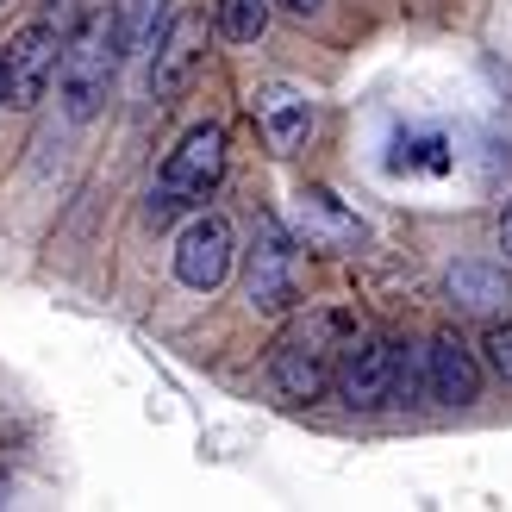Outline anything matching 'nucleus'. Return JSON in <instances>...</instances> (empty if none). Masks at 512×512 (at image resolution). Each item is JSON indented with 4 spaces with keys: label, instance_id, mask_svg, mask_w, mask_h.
<instances>
[{
    "label": "nucleus",
    "instance_id": "f257e3e1",
    "mask_svg": "<svg viewBox=\"0 0 512 512\" xmlns=\"http://www.w3.org/2000/svg\"><path fill=\"white\" fill-rule=\"evenodd\" d=\"M356 338V319L344 306H313L306 319H294L281 331V344L269 350V375L288 400H319L331 394V375H338V356Z\"/></svg>",
    "mask_w": 512,
    "mask_h": 512
},
{
    "label": "nucleus",
    "instance_id": "f03ea898",
    "mask_svg": "<svg viewBox=\"0 0 512 512\" xmlns=\"http://www.w3.org/2000/svg\"><path fill=\"white\" fill-rule=\"evenodd\" d=\"M125 63L119 50V19H113V0H88L75 38L63 44V63H57V94H63V113L75 125H88L100 107H107V88Z\"/></svg>",
    "mask_w": 512,
    "mask_h": 512
},
{
    "label": "nucleus",
    "instance_id": "7ed1b4c3",
    "mask_svg": "<svg viewBox=\"0 0 512 512\" xmlns=\"http://www.w3.org/2000/svg\"><path fill=\"white\" fill-rule=\"evenodd\" d=\"M225 175V132L219 125H194V132L169 150V163L157 175V188H150V219L169 225L182 207H200Z\"/></svg>",
    "mask_w": 512,
    "mask_h": 512
},
{
    "label": "nucleus",
    "instance_id": "20e7f679",
    "mask_svg": "<svg viewBox=\"0 0 512 512\" xmlns=\"http://www.w3.org/2000/svg\"><path fill=\"white\" fill-rule=\"evenodd\" d=\"M394 363H400V338H381V331H356L338 356V375H331V394H338L350 413H375V406L394 400Z\"/></svg>",
    "mask_w": 512,
    "mask_h": 512
},
{
    "label": "nucleus",
    "instance_id": "39448f33",
    "mask_svg": "<svg viewBox=\"0 0 512 512\" xmlns=\"http://www.w3.org/2000/svg\"><path fill=\"white\" fill-rule=\"evenodd\" d=\"M244 294L256 313H288L300 300V281H294V238L281 232V219H256V238H250V263H244Z\"/></svg>",
    "mask_w": 512,
    "mask_h": 512
},
{
    "label": "nucleus",
    "instance_id": "423d86ee",
    "mask_svg": "<svg viewBox=\"0 0 512 512\" xmlns=\"http://www.w3.org/2000/svg\"><path fill=\"white\" fill-rule=\"evenodd\" d=\"M57 63H63V38L50 19H32L7 38V107H38L44 88L57 82Z\"/></svg>",
    "mask_w": 512,
    "mask_h": 512
},
{
    "label": "nucleus",
    "instance_id": "0eeeda50",
    "mask_svg": "<svg viewBox=\"0 0 512 512\" xmlns=\"http://www.w3.org/2000/svg\"><path fill=\"white\" fill-rule=\"evenodd\" d=\"M200 63H207V13H175L157 38V57H150V94H157L163 107L182 100L194 88Z\"/></svg>",
    "mask_w": 512,
    "mask_h": 512
},
{
    "label": "nucleus",
    "instance_id": "6e6552de",
    "mask_svg": "<svg viewBox=\"0 0 512 512\" xmlns=\"http://www.w3.org/2000/svg\"><path fill=\"white\" fill-rule=\"evenodd\" d=\"M232 256H238V244H232V225H225L219 213H200L182 238H175V275H182V288H194V294H213L225 275H232Z\"/></svg>",
    "mask_w": 512,
    "mask_h": 512
},
{
    "label": "nucleus",
    "instance_id": "1a4fd4ad",
    "mask_svg": "<svg viewBox=\"0 0 512 512\" xmlns=\"http://www.w3.org/2000/svg\"><path fill=\"white\" fill-rule=\"evenodd\" d=\"M425 381H431V400H438V406H469L481 394L475 350L456 338V331H438V338L425 344Z\"/></svg>",
    "mask_w": 512,
    "mask_h": 512
},
{
    "label": "nucleus",
    "instance_id": "9d476101",
    "mask_svg": "<svg viewBox=\"0 0 512 512\" xmlns=\"http://www.w3.org/2000/svg\"><path fill=\"white\" fill-rule=\"evenodd\" d=\"M256 125H263L269 150L288 157V150H300L306 132H313V100L294 94V88H263V94H256Z\"/></svg>",
    "mask_w": 512,
    "mask_h": 512
},
{
    "label": "nucleus",
    "instance_id": "9b49d317",
    "mask_svg": "<svg viewBox=\"0 0 512 512\" xmlns=\"http://www.w3.org/2000/svg\"><path fill=\"white\" fill-rule=\"evenodd\" d=\"M450 300L463 306V313L500 319L506 306H512V281H506V269H494V263H456V269H450Z\"/></svg>",
    "mask_w": 512,
    "mask_h": 512
},
{
    "label": "nucleus",
    "instance_id": "f8f14e48",
    "mask_svg": "<svg viewBox=\"0 0 512 512\" xmlns=\"http://www.w3.org/2000/svg\"><path fill=\"white\" fill-rule=\"evenodd\" d=\"M294 200H300V232H306V244H356V238H363V219L344 213L325 188H306Z\"/></svg>",
    "mask_w": 512,
    "mask_h": 512
},
{
    "label": "nucleus",
    "instance_id": "ddd939ff",
    "mask_svg": "<svg viewBox=\"0 0 512 512\" xmlns=\"http://www.w3.org/2000/svg\"><path fill=\"white\" fill-rule=\"evenodd\" d=\"M269 13H275V0H219V32L232 44H256L269 32Z\"/></svg>",
    "mask_w": 512,
    "mask_h": 512
},
{
    "label": "nucleus",
    "instance_id": "4468645a",
    "mask_svg": "<svg viewBox=\"0 0 512 512\" xmlns=\"http://www.w3.org/2000/svg\"><path fill=\"white\" fill-rule=\"evenodd\" d=\"M157 7L163 0H113V19H119V50L132 57V50H144L150 38H157Z\"/></svg>",
    "mask_w": 512,
    "mask_h": 512
},
{
    "label": "nucleus",
    "instance_id": "2eb2a0df",
    "mask_svg": "<svg viewBox=\"0 0 512 512\" xmlns=\"http://www.w3.org/2000/svg\"><path fill=\"white\" fill-rule=\"evenodd\" d=\"M394 400H431V381H425V344H400V363H394Z\"/></svg>",
    "mask_w": 512,
    "mask_h": 512
},
{
    "label": "nucleus",
    "instance_id": "dca6fc26",
    "mask_svg": "<svg viewBox=\"0 0 512 512\" xmlns=\"http://www.w3.org/2000/svg\"><path fill=\"white\" fill-rule=\"evenodd\" d=\"M481 350H488V369L500 381H512V319H494L488 338H481Z\"/></svg>",
    "mask_w": 512,
    "mask_h": 512
},
{
    "label": "nucleus",
    "instance_id": "f3484780",
    "mask_svg": "<svg viewBox=\"0 0 512 512\" xmlns=\"http://www.w3.org/2000/svg\"><path fill=\"white\" fill-rule=\"evenodd\" d=\"M500 250H506V263H512V200L500 207Z\"/></svg>",
    "mask_w": 512,
    "mask_h": 512
},
{
    "label": "nucleus",
    "instance_id": "a211bd4d",
    "mask_svg": "<svg viewBox=\"0 0 512 512\" xmlns=\"http://www.w3.org/2000/svg\"><path fill=\"white\" fill-rule=\"evenodd\" d=\"M275 7H288V13H300V19H313V13L325 7V0H275Z\"/></svg>",
    "mask_w": 512,
    "mask_h": 512
},
{
    "label": "nucleus",
    "instance_id": "6ab92c4d",
    "mask_svg": "<svg viewBox=\"0 0 512 512\" xmlns=\"http://www.w3.org/2000/svg\"><path fill=\"white\" fill-rule=\"evenodd\" d=\"M0 107H7V44H0Z\"/></svg>",
    "mask_w": 512,
    "mask_h": 512
}]
</instances>
